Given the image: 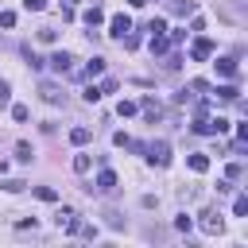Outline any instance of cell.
Returning <instances> with one entry per match:
<instances>
[{
	"mask_svg": "<svg viewBox=\"0 0 248 248\" xmlns=\"http://www.w3.org/2000/svg\"><path fill=\"white\" fill-rule=\"evenodd\" d=\"M190 128H194L198 136H225V132H229V120H225V116H198Z\"/></svg>",
	"mask_w": 248,
	"mask_h": 248,
	"instance_id": "6da1fadb",
	"label": "cell"
},
{
	"mask_svg": "<svg viewBox=\"0 0 248 248\" xmlns=\"http://www.w3.org/2000/svg\"><path fill=\"white\" fill-rule=\"evenodd\" d=\"M147 163H151V167H167V163H170V143H167V140H155V143L147 147Z\"/></svg>",
	"mask_w": 248,
	"mask_h": 248,
	"instance_id": "7a4b0ae2",
	"label": "cell"
},
{
	"mask_svg": "<svg viewBox=\"0 0 248 248\" xmlns=\"http://www.w3.org/2000/svg\"><path fill=\"white\" fill-rule=\"evenodd\" d=\"M46 62H50L54 74H74V54H70V50H54Z\"/></svg>",
	"mask_w": 248,
	"mask_h": 248,
	"instance_id": "3957f363",
	"label": "cell"
},
{
	"mask_svg": "<svg viewBox=\"0 0 248 248\" xmlns=\"http://www.w3.org/2000/svg\"><path fill=\"white\" fill-rule=\"evenodd\" d=\"M54 225H58L62 232H78V225H81V221H78V213H74L70 205H62V209L54 213Z\"/></svg>",
	"mask_w": 248,
	"mask_h": 248,
	"instance_id": "277c9868",
	"label": "cell"
},
{
	"mask_svg": "<svg viewBox=\"0 0 248 248\" xmlns=\"http://www.w3.org/2000/svg\"><path fill=\"white\" fill-rule=\"evenodd\" d=\"M190 58H194V62H205V58H213V43H209L205 35H198V39L190 43Z\"/></svg>",
	"mask_w": 248,
	"mask_h": 248,
	"instance_id": "5b68a950",
	"label": "cell"
},
{
	"mask_svg": "<svg viewBox=\"0 0 248 248\" xmlns=\"http://www.w3.org/2000/svg\"><path fill=\"white\" fill-rule=\"evenodd\" d=\"M221 229H225V221H221V213H217V209H205V213H202V232H209V236H217Z\"/></svg>",
	"mask_w": 248,
	"mask_h": 248,
	"instance_id": "8992f818",
	"label": "cell"
},
{
	"mask_svg": "<svg viewBox=\"0 0 248 248\" xmlns=\"http://www.w3.org/2000/svg\"><path fill=\"white\" fill-rule=\"evenodd\" d=\"M128 31H132V19H128V16H112V19H108V35H112V39H124Z\"/></svg>",
	"mask_w": 248,
	"mask_h": 248,
	"instance_id": "52a82bcc",
	"label": "cell"
},
{
	"mask_svg": "<svg viewBox=\"0 0 248 248\" xmlns=\"http://www.w3.org/2000/svg\"><path fill=\"white\" fill-rule=\"evenodd\" d=\"M39 93H43V101H50V105H62V101H66V93H62L58 85H50V81H43Z\"/></svg>",
	"mask_w": 248,
	"mask_h": 248,
	"instance_id": "ba28073f",
	"label": "cell"
},
{
	"mask_svg": "<svg viewBox=\"0 0 248 248\" xmlns=\"http://www.w3.org/2000/svg\"><path fill=\"white\" fill-rule=\"evenodd\" d=\"M186 163H190V170H194V174H205V170H209V155H205V151H190V159H186Z\"/></svg>",
	"mask_w": 248,
	"mask_h": 248,
	"instance_id": "9c48e42d",
	"label": "cell"
},
{
	"mask_svg": "<svg viewBox=\"0 0 248 248\" xmlns=\"http://www.w3.org/2000/svg\"><path fill=\"white\" fill-rule=\"evenodd\" d=\"M97 190H101V194H112V190H116V174H112L108 167L97 174Z\"/></svg>",
	"mask_w": 248,
	"mask_h": 248,
	"instance_id": "30bf717a",
	"label": "cell"
},
{
	"mask_svg": "<svg viewBox=\"0 0 248 248\" xmlns=\"http://www.w3.org/2000/svg\"><path fill=\"white\" fill-rule=\"evenodd\" d=\"M140 108H143V116H147V120H151V124H155V120H159V116H163V108H159V105H155V101H151V97H143V101H140Z\"/></svg>",
	"mask_w": 248,
	"mask_h": 248,
	"instance_id": "8fae6325",
	"label": "cell"
},
{
	"mask_svg": "<svg viewBox=\"0 0 248 248\" xmlns=\"http://www.w3.org/2000/svg\"><path fill=\"white\" fill-rule=\"evenodd\" d=\"M217 74L221 78H236V58H217Z\"/></svg>",
	"mask_w": 248,
	"mask_h": 248,
	"instance_id": "7c38bea8",
	"label": "cell"
},
{
	"mask_svg": "<svg viewBox=\"0 0 248 248\" xmlns=\"http://www.w3.org/2000/svg\"><path fill=\"white\" fill-rule=\"evenodd\" d=\"M89 140H93V132H89V128H70V143H78V147H85Z\"/></svg>",
	"mask_w": 248,
	"mask_h": 248,
	"instance_id": "4fadbf2b",
	"label": "cell"
},
{
	"mask_svg": "<svg viewBox=\"0 0 248 248\" xmlns=\"http://www.w3.org/2000/svg\"><path fill=\"white\" fill-rule=\"evenodd\" d=\"M147 46H151V54H163V50H167L170 43H167V35L159 31V35H151V43H147Z\"/></svg>",
	"mask_w": 248,
	"mask_h": 248,
	"instance_id": "5bb4252c",
	"label": "cell"
},
{
	"mask_svg": "<svg viewBox=\"0 0 248 248\" xmlns=\"http://www.w3.org/2000/svg\"><path fill=\"white\" fill-rule=\"evenodd\" d=\"M101 19H105V12H101L97 4H93V8H85V23H89V27H97Z\"/></svg>",
	"mask_w": 248,
	"mask_h": 248,
	"instance_id": "9a60e30c",
	"label": "cell"
},
{
	"mask_svg": "<svg viewBox=\"0 0 248 248\" xmlns=\"http://www.w3.org/2000/svg\"><path fill=\"white\" fill-rule=\"evenodd\" d=\"M85 74H89V78L105 74V58H89V62H85Z\"/></svg>",
	"mask_w": 248,
	"mask_h": 248,
	"instance_id": "2e32d148",
	"label": "cell"
},
{
	"mask_svg": "<svg viewBox=\"0 0 248 248\" xmlns=\"http://www.w3.org/2000/svg\"><path fill=\"white\" fill-rule=\"evenodd\" d=\"M217 97H221V101H236L240 89H236V85H217Z\"/></svg>",
	"mask_w": 248,
	"mask_h": 248,
	"instance_id": "e0dca14e",
	"label": "cell"
},
{
	"mask_svg": "<svg viewBox=\"0 0 248 248\" xmlns=\"http://www.w3.org/2000/svg\"><path fill=\"white\" fill-rule=\"evenodd\" d=\"M116 112H120V116H136V112H140V105H136V101H120V105H116Z\"/></svg>",
	"mask_w": 248,
	"mask_h": 248,
	"instance_id": "ac0fdd59",
	"label": "cell"
},
{
	"mask_svg": "<svg viewBox=\"0 0 248 248\" xmlns=\"http://www.w3.org/2000/svg\"><path fill=\"white\" fill-rule=\"evenodd\" d=\"M89 167H93V159H89V155H74V170H78V174H85Z\"/></svg>",
	"mask_w": 248,
	"mask_h": 248,
	"instance_id": "d6986e66",
	"label": "cell"
},
{
	"mask_svg": "<svg viewBox=\"0 0 248 248\" xmlns=\"http://www.w3.org/2000/svg\"><path fill=\"white\" fill-rule=\"evenodd\" d=\"M0 186H4V190H8V194H19V190H23V186H27V182H23V178H4V182H0Z\"/></svg>",
	"mask_w": 248,
	"mask_h": 248,
	"instance_id": "ffe728a7",
	"label": "cell"
},
{
	"mask_svg": "<svg viewBox=\"0 0 248 248\" xmlns=\"http://www.w3.org/2000/svg\"><path fill=\"white\" fill-rule=\"evenodd\" d=\"M232 213H236V217H244V213H248V198H244V194H236V198H232Z\"/></svg>",
	"mask_w": 248,
	"mask_h": 248,
	"instance_id": "44dd1931",
	"label": "cell"
},
{
	"mask_svg": "<svg viewBox=\"0 0 248 248\" xmlns=\"http://www.w3.org/2000/svg\"><path fill=\"white\" fill-rule=\"evenodd\" d=\"M27 116H31V112H27V105H12V120H16V124H23Z\"/></svg>",
	"mask_w": 248,
	"mask_h": 248,
	"instance_id": "7402d4cb",
	"label": "cell"
},
{
	"mask_svg": "<svg viewBox=\"0 0 248 248\" xmlns=\"http://www.w3.org/2000/svg\"><path fill=\"white\" fill-rule=\"evenodd\" d=\"M35 198H39V202H54V198H58V194H54V190H50V186H35Z\"/></svg>",
	"mask_w": 248,
	"mask_h": 248,
	"instance_id": "603a6c76",
	"label": "cell"
},
{
	"mask_svg": "<svg viewBox=\"0 0 248 248\" xmlns=\"http://www.w3.org/2000/svg\"><path fill=\"white\" fill-rule=\"evenodd\" d=\"M190 225H194V221H190L186 213H178V217H174V229H178V232H190Z\"/></svg>",
	"mask_w": 248,
	"mask_h": 248,
	"instance_id": "cb8c5ba5",
	"label": "cell"
},
{
	"mask_svg": "<svg viewBox=\"0 0 248 248\" xmlns=\"http://www.w3.org/2000/svg\"><path fill=\"white\" fill-rule=\"evenodd\" d=\"M4 105H12V85H8V81H0V108H4Z\"/></svg>",
	"mask_w": 248,
	"mask_h": 248,
	"instance_id": "d4e9b609",
	"label": "cell"
},
{
	"mask_svg": "<svg viewBox=\"0 0 248 248\" xmlns=\"http://www.w3.org/2000/svg\"><path fill=\"white\" fill-rule=\"evenodd\" d=\"M174 12H178V16H194V4H190V0H178Z\"/></svg>",
	"mask_w": 248,
	"mask_h": 248,
	"instance_id": "484cf974",
	"label": "cell"
},
{
	"mask_svg": "<svg viewBox=\"0 0 248 248\" xmlns=\"http://www.w3.org/2000/svg\"><path fill=\"white\" fill-rule=\"evenodd\" d=\"M16 155H19L23 163H31V155H35V151H31V143H19V147H16Z\"/></svg>",
	"mask_w": 248,
	"mask_h": 248,
	"instance_id": "4316f807",
	"label": "cell"
},
{
	"mask_svg": "<svg viewBox=\"0 0 248 248\" xmlns=\"http://www.w3.org/2000/svg\"><path fill=\"white\" fill-rule=\"evenodd\" d=\"M0 27H16V12H0Z\"/></svg>",
	"mask_w": 248,
	"mask_h": 248,
	"instance_id": "83f0119b",
	"label": "cell"
},
{
	"mask_svg": "<svg viewBox=\"0 0 248 248\" xmlns=\"http://www.w3.org/2000/svg\"><path fill=\"white\" fill-rule=\"evenodd\" d=\"M39 39H43V43H54V39H58V31H54V27H43V31H39Z\"/></svg>",
	"mask_w": 248,
	"mask_h": 248,
	"instance_id": "f1b7e54d",
	"label": "cell"
},
{
	"mask_svg": "<svg viewBox=\"0 0 248 248\" xmlns=\"http://www.w3.org/2000/svg\"><path fill=\"white\" fill-rule=\"evenodd\" d=\"M81 97H85V101H89V105H93V101H101V89H97V85H89V89H85V93H81Z\"/></svg>",
	"mask_w": 248,
	"mask_h": 248,
	"instance_id": "f546056e",
	"label": "cell"
},
{
	"mask_svg": "<svg viewBox=\"0 0 248 248\" xmlns=\"http://www.w3.org/2000/svg\"><path fill=\"white\" fill-rule=\"evenodd\" d=\"M78 232H81L85 240H93V236H97V225H78Z\"/></svg>",
	"mask_w": 248,
	"mask_h": 248,
	"instance_id": "4dcf8cb0",
	"label": "cell"
},
{
	"mask_svg": "<svg viewBox=\"0 0 248 248\" xmlns=\"http://www.w3.org/2000/svg\"><path fill=\"white\" fill-rule=\"evenodd\" d=\"M23 8H27V12H43V8H46V0H23Z\"/></svg>",
	"mask_w": 248,
	"mask_h": 248,
	"instance_id": "1f68e13d",
	"label": "cell"
},
{
	"mask_svg": "<svg viewBox=\"0 0 248 248\" xmlns=\"http://www.w3.org/2000/svg\"><path fill=\"white\" fill-rule=\"evenodd\" d=\"M147 31H151V35H159V31H167V23H163V19H151V23H147Z\"/></svg>",
	"mask_w": 248,
	"mask_h": 248,
	"instance_id": "d6a6232c",
	"label": "cell"
},
{
	"mask_svg": "<svg viewBox=\"0 0 248 248\" xmlns=\"http://www.w3.org/2000/svg\"><path fill=\"white\" fill-rule=\"evenodd\" d=\"M225 178H240V163H229L225 167Z\"/></svg>",
	"mask_w": 248,
	"mask_h": 248,
	"instance_id": "836d02e7",
	"label": "cell"
},
{
	"mask_svg": "<svg viewBox=\"0 0 248 248\" xmlns=\"http://www.w3.org/2000/svg\"><path fill=\"white\" fill-rule=\"evenodd\" d=\"M143 4H147V0H128V8H143Z\"/></svg>",
	"mask_w": 248,
	"mask_h": 248,
	"instance_id": "e575fe53",
	"label": "cell"
},
{
	"mask_svg": "<svg viewBox=\"0 0 248 248\" xmlns=\"http://www.w3.org/2000/svg\"><path fill=\"white\" fill-rule=\"evenodd\" d=\"M4 174H8V163H4V159H0V178H4Z\"/></svg>",
	"mask_w": 248,
	"mask_h": 248,
	"instance_id": "d590c367",
	"label": "cell"
}]
</instances>
